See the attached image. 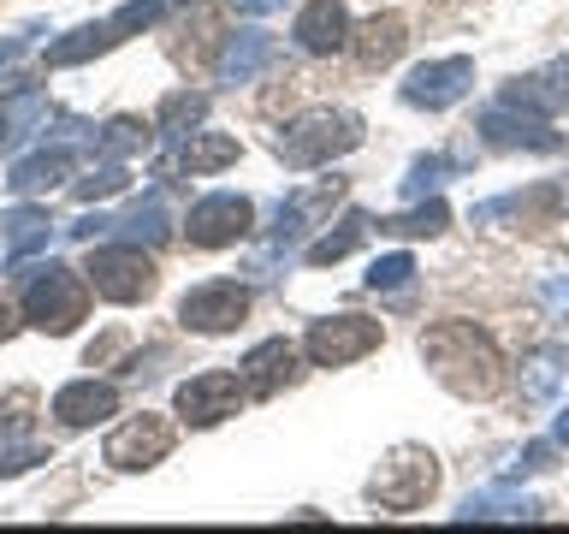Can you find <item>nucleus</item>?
<instances>
[{
	"mask_svg": "<svg viewBox=\"0 0 569 534\" xmlns=\"http://www.w3.org/2000/svg\"><path fill=\"white\" fill-rule=\"evenodd\" d=\"M475 89V60L469 53H451V60H427L403 78L398 96L409 107H421V113H445V107H457L462 96Z\"/></svg>",
	"mask_w": 569,
	"mask_h": 534,
	"instance_id": "11",
	"label": "nucleus"
},
{
	"mask_svg": "<svg viewBox=\"0 0 569 534\" xmlns=\"http://www.w3.org/2000/svg\"><path fill=\"white\" fill-rule=\"evenodd\" d=\"M273 60H279L273 36H267V30H238V36H226L220 60H213V78H220V83H249V78H261Z\"/></svg>",
	"mask_w": 569,
	"mask_h": 534,
	"instance_id": "18",
	"label": "nucleus"
},
{
	"mask_svg": "<svg viewBox=\"0 0 569 534\" xmlns=\"http://www.w3.org/2000/svg\"><path fill=\"white\" fill-rule=\"evenodd\" d=\"M439 493V457L427 445H391L380 469L368 475V505L386 516H409Z\"/></svg>",
	"mask_w": 569,
	"mask_h": 534,
	"instance_id": "3",
	"label": "nucleus"
},
{
	"mask_svg": "<svg viewBox=\"0 0 569 534\" xmlns=\"http://www.w3.org/2000/svg\"><path fill=\"white\" fill-rule=\"evenodd\" d=\"M243 380L231 368H202V374H190L184 386H178V422H190V427H220L226 416H238L243 409Z\"/></svg>",
	"mask_w": 569,
	"mask_h": 534,
	"instance_id": "10",
	"label": "nucleus"
},
{
	"mask_svg": "<svg viewBox=\"0 0 569 534\" xmlns=\"http://www.w3.org/2000/svg\"><path fill=\"white\" fill-rule=\"evenodd\" d=\"M551 439H558V445H563V452H569V404L558 409V422H551Z\"/></svg>",
	"mask_w": 569,
	"mask_h": 534,
	"instance_id": "41",
	"label": "nucleus"
},
{
	"mask_svg": "<svg viewBox=\"0 0 569 534\" xmlns=\"http://www.w3.org/2000/svg\"><path fill=\"white\" fill-rule=\"evenodd\" d=\"M563 363H569V350H563V345L528 350V356H522V368H516V392H522V404H546L551 392H558V380H563Z\"/></svg>",
	"mask_w": 569,
	"mask_h": 534,
	"instance_id": "22",
	"label": "nucleus"
},
{
	"mask_svg": "<svg viewBox=\"0 0 569 534\" xmlns=\"http://www.w3.org/2000/svg\"><path fill=\"white\" fill-rule=\"evenodd\" d=\"M421 363L433 368V380L457 398H492L505 386V350L487 327L475 320H433L421 333Z\"/></svg>",
	"mask_w": 569,
	"mask_h": 534,
	"instance_id": "1",
	"label": "nucleus"
},
{
	"mask_svg": "<svg viewBox=\"0 0 569 534\" xmlns=\"http://www.w3.org/2000/svg\"><path fill=\"white\" fill-rule=\"evenodd\" d=\"M178 320L202 338H220V333H238L249 320V285L238 279H202L178 297Z\"/></svg>",
	"mask_w": 569,
	"mask_h": 534,
	"instance_id": "7",
	"label": "nucleus"
},
{
	"mask_svg": "<svg viewBox=\"0 0 569 534\" xmlns=\"http://www.w3.org/2000/svg\"><path fill=\"white\" fill-rule=\"evenodd\" d=\"M350 48H356V60H362V71H386L409 48V24L398 12H373L362 30H350Z\"/></svg>",
	"mask_w": 569,
	"mask_h": 534,
	"instance_id": "20",
	"label": "nucleus"
},
{
	"mask_svg": "<svg viewBox=\"0 0 569 534\" xmlns=\"http://www.w3.org/2000/svg\"><path fill=\"white\" fill-rule=\"evenodd\" d=\"M30 409H36L30 392H12V398L0 404V439H7V434H24V427H30Z\"/></svg>",
	"mask_w": 569,
	"mask_h": 534,
	"instance_id": "37",
	"label": "nucleus"
},
{
	"mask_svg": "<svg viewBox=\"0 0 569 534\" xmlns=\"http://www.w3.org/2000/svg\"><path fill=\"white\" fill-rule=\"evenodd\" d=\"M231 12H243V18H267V12H279L284 0H226Z\"/></svg>",
	"mask_w": 569,
	"mask_h": 534,
	"instance_id": "39",
	"label": "nucleus"
},
{
	"mask_svg": "<svg viewBox=\"0 0 569 534\" xmlns=\"http://www.w3.org/2000/svg\"><path fill=\"white\" fill-rule=\"evenodd\" d=\"M540 498H498V493H469L457 505V523H540Z\"/></svg>",
	"mask_w": 569,
	"mask_h": 534,
	"instance_id": "24",
	"label": "nucleus"
},
{
	"mask_svg": "<svg viewBox=\"0 0 569 534\" xmlns=\"http://www.w3.org/2000/svg\"><path fill=\"white\" fill-rule=\"evenodd\" d=\"M350 12H345V0H309V7L297 12V48L302 53H315V60H327V53H345L350 48Z\"/></svg>",
	"mask_w": 569,
	"mask_h": 534,
	"instance_id": "16",
	"label": "nucleus"
},
{
	"mask_svg": "<svg viewBox=\"0 0 569 534\" xmlns=\"http://www.w3.org/2000/svg\"><path fill=\"white\" fill-rule=\"evenodd\" d=\"M12 333H18V320H12V309H7V303H0V345H7Z\"/></svg>",
	"mask_w": 569,
	"mask_h": 534,
	"instance_id": "43",
	"label": "nucleus"
},
{
	"mask_svg": "<svg viewBox=\"0 0 569 534\" xmlns=\"http://www.w3.org/2000/svg\"><path fill=\"white\" fill-rule=\"evenodd\" d=\"M36 463H48V445H0V481L24 475Z\"/></svg>",
	"mask_w": 569,
	"mask_h": 534,
	"instance_id": "36",
	"label": "nucleus"
},
{
	"mask_svg": "<svg viewBox=\"0 0 569 534\" xmlns=\"http://www.w3.org/2000/svg\"><path fill=\"white\" fill-rule=\"evenodd\" d=\"M53 416L66 427H96L107 416H119V386L113 380H71L53 392Z\"/></svg>",
	"mask_w": 569,
	"mask_h": 534,
	"instance_id": "19",
	"label": "nucleus"
},
{
	"mask_svg": "<svg viewBox=\"0 0 569 534\" xmlns=\"http://www.w3.org/2000/svg\"><path fill=\"white\" fill-rule=\"evenodd\" d=\"M480 137H487V149H528V155H558L563 137L551 131L540 113H516V107H487L480 113Z\"/></svg>",
	"mask_w": 569,
	"mask_h": 534,
	"instance_id": "13",
	"label": "nucleus"
},
{
	"mask_svg": "<svg viewBox=\"0 0 569 534\" xmlns=\"http://www.w3.org/2000/svg\"><path fill=\"white\" fill-rule=\"evenodd\" d=\"M498 101L516 107V113H540V119L563 113L569 107V60H546V66L522 71V78H510L498 89Z\"/></svg>",
	"mask_w": 569,
	"mask_h": 534,
	"instance_id": "14",
	"label": "nucleus"
},
{
	"mask_svg": "<svg viewBox=\"0 0 569 534\" xmlns=\"http://www.w3.org/2000/svg\"><path fill=\"white\" fill-rule=\"evenodd\" d=\"M30 36H36V24H30V30H18V36H7V42H0V66H12L18 53L30 48Z\"/></svg>",
	"mask_w": 569,
	"mask_h": 534,
	"instance_id": "40",
	"label": "nucleus"
},
{
	"mask_svg": "<svg viewBox=\"0 0 569 534\" xmlns=\"http://www.w3.org/2000/svg\"><path fill=\"white\" fill-rule=\"evenodd\" d=\"M149 137H154V125H142L131 113H119V119H107L101 131H96V149L107 160H124V155H137V149H149Z\"/></svg>",
	"mask_w": 569,
	"mask_h": 534,
	"instance_id": "29",
	"label": "nucleus"
},
{
	"mask_svg": "<svg viewBox=\"0 0 569 534\" xmlns=\"http://www.w3.org/2000/svg\"><path fill=\"white\" fill-rule=\"evenodd\" d=\"M338 196H345V178H320V185H309V190H291L279 202V220H273V249H291L302 231H315L332 214Z\"/></svg>",
	"mask_w": 569,
	"mask_h": 534,
	"instance_id": "15",
	"label": "nucleus"
},
{
	"mask_svg": "<svg viewBox=\"0 0 569 534\" xmlns=\"http://www.w3.org/2000/svg\"><path fill=\"white\" fill-rule=\"evenodd\" d=\"M124 185H131L124 160H101V167H89L78 185H71V196H78V202H107V196H119Z\"/></svg>",
	"mask_w": 569,
	"mask_h": 534,
	"instance_id": "31",
	"label": "nucleus"
},
{
	"mask_svg": "<svg viewBox=\"0 0 569 534\" xmlns=\"http://www.w3.org/2000/svg\"><path fill=\"white\" fill-rule=\"evenodd\" d=\"M172 445H178V427L167 422V416H131V422H119L113 434H107V445H101V457L113 463V469H124V475H137V469H154V463H167L172 457Z\"/></svg>",
	"mask_w": 569,
	"mask_h": 534,
	"instance_id": "9",
	"label": "nucleus"
},
{
	"mask_svg": "<svg viewBox=\"0 0 569 534\" xmlns=\"http://www.w3.org/2000/svg\"><path fill=\"white\" fill-rule=\"evenodd\" d=\"M409 279H416V256H403V249H398V256H380V261L368 267V285H373V291H403Z\"/></svg>",
	"mask_w": 569,
	"mask_h": 534,
	"instance_id": "33",
	"label": "nucleus"
},
{
	"mask_svg": "<svg viewBox=\"0 0 569 534\" xmlns=\"http://www.w3.org/2000/svg\"><path fill=\"white\" fill-rule=\"evenodd\" d=\"M113 231H124V238H131V244H167V202H160V196H149V202H137L131 214H124V220H113Z\"/></svg>",
	"mask_w": 569,
	"mask_h": 534,
	"instance_id": "30",
	"label": "nucleus"
},
{
	"mask_svg": "<svg viewBox=\"0 0 569 534\" xmlns=\"http://www.w3.org/2000/svg\"><path fill=\"white\" fill-rule=\"evenodd\" d=\"M362 137H368L362 113H350V107H309V113H297L279 131V160L291 172H315V167H332L338 155L362 149Z\"/></svg>",
	"mask_w": 569,
	"mask_h": 534,
	"instance_id": "2",
	"label": "nucleus"
},
{
	"mask_svg": "<svg viewBox=\"0 0 569 534\" xmlns=\"http://www.w3.org/2000/svg\"><path fill=\"white\" fill-rule=\"evenodd\" d=\"M551 463H558V439H533V445H522V457L510 463V481H522V475H546Z\"/></svg>",
	"mask_w": 569,
	"mask_h": 534,
	"instance_id": "34",
	"label": "nucleus"
},
{
	"mask_svg": "<svg viewBox=\"0 0 569 534\" xmlns=\"http://www.w3.org/2000/svg\"><path fill=\"white\" fill-rule=\"evenodd\" d=\"M445 167H451V160H439V155H427V160H416V167H409V178H403V196H421L427 190H439V178H445Z\"/></svg>",
	"mask_w": 569,
	"mask_h": 534,
	"instance_id": "35",
	"label": "nucleus"
},
{
	"mask_svg": "<svg viewBox=\"0 0 569 534\" xmlns=\"http://www.w3.org/2000/svg\"><path fill=\"white\" fill-rule=\"evenodd\" d=\"M160 12H167V0H124V7L107 18V30H113V42H131V36L160 24Z\"/></svg>",
	"mask_w": 569,
	"mask_h": 534,
	"instance_id": "32",
	"label": "nucleus"
},
{
	"mask_svg": "<svg viewBox=\"0 0 569 534\" xmlns=\"http://www.w3.org/2000/svg\"><path fill=\"white\" fill-rule=\"evenodd\" d=\"M83 279H89V291L107 297V303H119V309H131V303H149L154 297V256L142 244H101V249H89V267H83Z\"/></svg>",
	"mask_w": 569,
	"mask_h": 534,
	"instance_id": "5",
	"label": "nucleus"
},
{
	"mask_svg": "<svg viewBox=\"0 0 569 534\" xmlns=\"http://www.w3.org/2000/svg\"><path fill=\"white\" fill-rule=\"evenodd\" d=\"M66 231H71V238H83V244H96L101 231H113V220H107V214H83V220L66 226Z\"/></svg>",
	"mask_w": 569,
	"mask_h": 534,
	"instance_id": "38",
	"label": "nucleus"
},
{
	"mask_svg": "<svg viewBox=\"0 0 569 534\" xmlns=\"http://www.w3.org/2000/svg\"><path fill=\"white\" fill-rule=\"evenodd\" d=\"M107 48H119L113 30H107V18L101 24H78L71 36H60V42H48V66H83V60H96V53H107Z\"/></svg>",
	"mask_w": 569,
	"mask_h": 534,
	"instance_id": "28",
	"label": "nucleus"
},
{
	"mask_svg": "<svg viewBox=\"0 0 569 534\" xmlns=\"http://www.w3.org/2000/svg\"><path fill=\"white\" fill-rule=\"evenodd\" d=\"M48 231H53V220H48V208H12L7 220H0V244H7V256H12V267H18V261H30L36 249L48 244Z\"/></svg>",
	"mask_w": 569,
	"mask_h": 534,
	"instance_id": "25",
	"label": "nucleus"
},
{
	"mask_svg": "<svg viewBox=\"0 0 569 534\" xmlns=\"http://www.w3.org/2000/svg\"><path fill=\"white\" fill-rule=\"evenodd\" d=\"M238 137H226V131H190L178 149L167 155V172L172 178H208V172H226V167H238Z\"/></svg>",
	"mask_w": 569,
	"mask_h": 534,
	"instance_id": "17",
	"label": "nucleus"
},
{
	"mask_svg": "<svg viewBox=\"0 0 569 534\" xmlns=\"http://www.w3.org/2000/svg\"><path fill=\"white\" fill-rule=\"evenodd\" d=\"M202 119H208L202 89H172V96H160V107H154V137L160 142H184Z\"/></svg>",
	"mask_w": 569,
	"mask_h": 534,
	"instance_id": "23",
	"label": "nucleus"
},
{
	"mask_svg": "<svg viewBox=\"0 0 569 534\" xmlns=\"http://www.w3.org/2000/svg\"><path fill=\"white\" fill-rule=\"evenodd\" d=\"M66 172H71V149H66V142H53V149H36V155L18 160V167L7 172V190L12 196H36V190H53Z\"/></svg>",
	"mask_w": 569,
	"mask_h": 534,
	"instance_id": "21",
	"label": "nucleus"
},
{
	"mask_svg": "<svg viewBox=\"0 0 569 534\" xmlns=\"http://www.w3.org/2000/svg\"><path fill=\"white\" fill-rule=\"evenodd\" d=\"M563 208H569V190H563Z\"/></svg>",
	"mask_w": 569,
	"mask_h": 534,
	"instance_id": "44",
	"label": "nucleus"
},
{
	"mask_svg": "<svg viewBox=\"0 0 569 534\" xmlns=\"http://www.w3.org/2000/svg\"><path fill=\"white\" fill-rule=\"evenodd\" d=\"M297 374H302V350L291 338H261V345L238 363V380H243L249 398H279L284 386H297Z\"/></svg>",
	"mask_w": 569,
	"mask_h": 534,
	"instance_id": "12",
	"label": "nucleus"
},
{
	"mask_svg": "<svg viewBox=\"0 0 569 534\" xmlns=\"http://www.w3.org/2000/svg\"><path fill=\"white\" fill-rule=\"evenodd\" d=\"M83 315H89V279L78 267H66V261L36 267V279L24 285V320L30 327L48 333V338H66V333L83 327Z\"/></svg>",
	"mask_w": 569,
	"mask_h": 534,
	"instance_id": "4",
	"label": "nucleus"
},
{
	"mask_svg": "<svg viewBox=\"0 0 569 534\" xmlns=\"http://www.w3.org/2000/svg\"><path fill=\"white\" fill-rule=\"evenodd\" d=\"M445 226H451V208H445L439 196H421L409 214H386L373 231H380V238H439Z\"/></svg>",
	"mask_w": 569,
	"mask_h": 534,
	"instance_id": "26",
	"label": "nucleus"
},
{
	"mask_svg": "<svg viewBox=\"0 0 569 534\" xmlns=\"http://www.w3.org/2000/svg\"><path fill=\"white\" fill-rule=\"evenodd\" d=\"M546 297H551V303H558V309H563V327H569V285H551Z\"/></svg>",
	"mask_w": 569,
	"mask_h": 534,
	"instance_id": "42",
	"label": "nucleus"
},
{
	"mask_svg": "<svg viewBox=\"0 0 569 534\" xmlns=\"http://www.w3.org/2000/svg\"><path fill=\"white\" fill-rule=\"evenodd\" d=\"M249 231H256V202L238 196V190H213L184 214L190 249H231V244H243Z\"/></svg>",
	"mask_w": 569,
	"mask_h": 534,
	"instance_id": "8",
	"label": "nucleus"
},
{
	"mask_svg": "<svg viewBox=\"0 0 569 534\" xmlns=\"http://www.w3.org/2000/svg\"><path fill=\"white\" fill-rule=\"evenodd\" d=\"M368 231H373V220H368L362 208H350L345 220H338V231H327V238H315L309 249H302V261H309V267H332V261H345L350 249L368 238Z\"/></svg>",
	"mask_w": 569,
	"mask_h": 534,
	"instance_id": "27",
	"label": "nucleus"
},
{
	"mask_svg": "<svg viewBox=\"0 0 569 534\" xmlns=\"http://www.w3.org/2000/svg\"><path fill=\"white\" fill-rule=\"evenodd\" d=\"M386 345V327L380 320H368V315H327V320H315L309 338H302V356H309L315 368H350V363H362V356H373Z\"/></svg>",
	"mask_w": 569,
	"mask_h": 534,
	"instance_id": "6",
	"label": "nucleus"
}]
</instances>
